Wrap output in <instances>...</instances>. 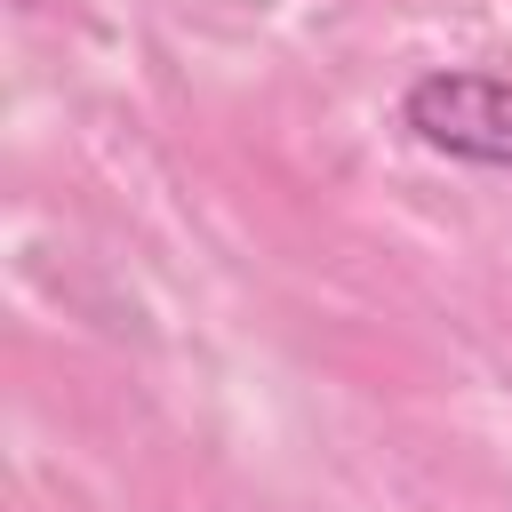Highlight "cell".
<instances>
[{
	"instance_id": "6da1fadb",
	"label": "cell",
	"mask_w": 512,
	"mask_h": 512,
	"mask_svg": "<svg viewBox=\"0 0 512 512\" xmlns=\"http://www.w3.org/2000/svg\"><path fill=\"white\" fill-rule=\"evenodd\" d=\"M400 120L416 128V144L448 152V160H472V168H512V80L496 72H424L408 96H400Z\"/></svg>"
}]
</instances>
